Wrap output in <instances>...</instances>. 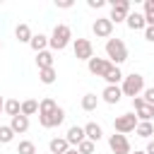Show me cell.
I'll return each mask as SVG.
<instances>
[{
    "label": "cell",
    "mask_w": 154,
    "mask_h": 154,
    "mask_svg": "<svg viewBox=\"0 0 154 154\" xmlns=\"http://www.w3.org/2000/svg\"><path fill=\"white\" fill-rule=\"evenodd\" d=\"M70 43H72V29L67 24H55L53 31H51V36H48L51 51H65Z\"/></svg>",
    "instance_id": "6da1fadb"
},
{
    "label": "cell",
    "mask_w": 154,
    "mask_h": 154,
    "mask_svg": "<svg viewBox=\"0 0 154 154\" xmlns=\"http://www.w3.org/2000/svg\"><path fill=\"white\" fill-rule=\"evenodd\" d=\"M106 60L116 67H120L128 60V46L123 38H108L106 41Z\"/></svg>",
    "instance_id": "7a4b0ae2"
},
{
    "label": "cell",
    "mask_w": 154,
    "mask_h": 154,
    "mask_svg": "<svg viewBox=\"0 0 154 154\" xmlns=\"http://www.w3.org/2000/svg\"><path fill=\"white\" fill-rule=\"evenodd\" d=\"M120 91H123V96H140L142 91H144V77L140 75V72H130V75H125L123 77V82H120Z\"/></svg>",
    "instance_id": "3957f363"
},
{
    "label": "cell",
    "mask_w": 154,
    "mask_h": 154,
    "mask_svg": "<svg viewBox=\"0 0 154 154\" xmlns=\"http://www.w3.org/2000/svg\"><path fill=\"white\" fill-rule=\"evenodd\" d=\"M137 116L135 113H123V116H116V120H113V130L118 132V135H130V132H135V128H137Z\"/></svg>",
    "instance_id": "277c9868"
},
{
    "label": "cell",
    "mask_w": 154,
    "mask_h": 154,
    "mask_svg": "<svg viewBox=\"0 0 154 154\" xmlns=\"http://www.w3.org/2000/svg\"><path fill=\"white\" fill-rule=\"evenodd\" d=\"M130 12H132V10H130V2H128V0H113V2H111V14H108V19H111L113 26H116L118 22H125Z\"/></svg>",
    "instance_id": "5b68a950"
},
{
    "label": "cell",
    "mask_w": 154,
    "mask_h": 154,
    "mask_svg": "<svg viewBox=\"0 0 154 154\" xmlns=\"http://www.w3.org/2000/svg\"><path fill=\"white\" fill-rule=\"evenodd\" d=\"M72 51L77 60H91L94 58V46L89 38H72Z\"/></svg>",
    "instance_id": "8992f818"
},
{
    "label": "cell",
    "mask_w": 154,
    "mask_h": 154,
    "mask_svg": "<svg viewBox=\"0 0 154 154\" xmlns=\"http://www.w3.org/2000/svg\"><path fill=\"white\" fill-rule=\"evenodd\" d=\"M132 108H135V116H137L140 123H152V118H154V106L144 103L142 96H135V99H132Z\"/></svg>",
    "instance_id": "52a82bcc"
},
{
    "label": "cell",
    "mask_w": 154,
    "mask_h": 154,
    "mask_svg": "<svg viewBox=\"0 0 154 154\" xmlns=\"http://www.w3.org/2000/svg\"><path fill=\"white\" fill-rule=\"evenodd\" d=\"M91 31H94V36L96 38H111L113 36V22L108 19V17H96L94 19V24H91Z\"/></svg>",
    "instance_id": "ba28073f"
},
{
    "label": "cell",
    "mask_w": 154,
    "mask_h": 154,
    "mask_svg": "<svg viewBox=\"0 0 154 154\" xmlns=\"http://www.w3.org/2000/svg\"><path fill=\"white\" fill-rule=\"evenodd\" d=\"M63 120H65V108H60V106H58L53 113H48V116H41V113H38V123H41V128H46V130L63 125Z\"/></svg>",
    "instance_id": "9c48e42d"
},
{
    "label": "cell",
    "mask_w": 154,
    "mask_h": 154,
    "mask_svg": "<svg viewBox=\"0 0 154 154\" xmlns=\"http://www.w3.org/2000/svg\"><path fill=\"white\" fill-rule=\"evenodd\" d=\"M108 147H111L113 154H130V152H132L128 135H118V132H113V135L108 137Z\"/></svg>",
    "instance_id": "30bf717a"
},
{
    "label": "cell",
    "mask_w": 154,
    "mask_h": 154,
    "mask_svg": "<svg viewBox=\"0 0 154 154\" xmlns=\"http://www.w3.org/2000/svg\"><path fill=\"white\" fill-rule=\"evenodd\" d=\"M87 67H89V72H91L94 77H103V75L111 70V63H108L106 58H91V60H87Z\"/></svg>",
    "instance_id": "8fae6325"
},
{
    "label": "cell",
    "mask_w": 154,
    "mask_h": 154,
    "mask_svg": "<svg viewBox=\"0 0 154 154\" xmlns=\"http://www.w3.org/2000/svg\"><path fill=\"white\" fill-rule=\"evenodd\" d=\"M101 99H103L106 103L116 106V103L123 99V91H120V87H118V84H106V87H103V91H101Z\"/></svg>",
    "instance_id": "7c38bea8"
},
{
    "label": "cell",
    "mask_w": 154,
    "mask_h": 154,
    "mask_svg": "<svg viewBox=\"0 0 154 154\" xmlns=\"http://www.w3.org/2000/svg\"><path fill=\"white\" fill-rule=\"evenodd\" d=\"M125 24H128V29H132V31H144V26H147L142 12H130L128 19H125Z\"/></svg>",
    "instance_id": "4fadbf2b"
},
{
    "label": "cell",
    "mask_w": 154,
    "mask_h": 154,
    "mask_svg": "<svg viewBox=\"0 0 154 154\" xmlns=\"http://www.w3.org/2000/svg\"><path fill=\"white\" fill-rule=\"evenodd\" d=\"M82 128H84V137H87L89 142H94V144H96V142L103 137L101 125H99V123H94V120H91V123H87V125H82Z\"/></svg>",
    "instance_id": "5bb4252c"
},
{
    "label": "cell",
    "mask_w": 154,
    "mask_h": 154,
    "mask_svg": "<svg viewBox=\"0 0 154 154\" xmlns=\"http://www.w3.org/2000/svg\"><path fill=\"white\" fill-rule=\"evenodd\" d=\"M65 140H67V144H70V147H72V144L77 147L82 140H87V137H84V128H82V125H72V128H67Z\"/></svg>",
    "instance_id": "9a60e30c"
},
{
    "label": "cell",
    "mask_w": 154,
    "mask_h": 154,
    "mask_svg": "<svg viewBox=\"0 0 154 154\" xmlns=\"http://www.w3.org/2000/svg\"><path fill=\"white\" fill-rule=\"evenodd\" d=\"M10 128H12V132H14V135H22V132H26V130H29V118L19 113V116L10 118Z\"/></svg>",
    "instance_id": "2e32d148"
},
{
    "label": "cell",
    "mask_w": 154,
    "mask_h": 154,
    "mask_svg": "<svg viewBox=\"0 0 154 154\" xmlns=\"http://www.w3.org/2000/svg\"><path fill=\"white\" fill-rule=\"evenodd\" d=\"M31 36H34V34H31V26H29V24H24V22H22V24H17V26H14V38H17L19 43H29V41H31Z\"/></svg>",
    "instance_id": "e0dca14e"
},
{
    "label": "cell",
    "mask_w": 154,
    "mask_h": 154,
    "mask_svg": "<svg viewBox=\"0 0 154 154\" xmlns=\"http://www.w3.org/2000/svg\"><path fill=\"white\" fill-rule=\"evenodd\" d=\"M29 46H31V51H34V53L48 51V36H46V34H34V36H31V41H29Z\"/></svg>",
    "instance_id": "ac0fdd59"
},
{
    "label": "cell",
    "mask_w": 154,
    "mask_h": 154,
    "mask_svg": "<svg viewBox=\"0 0 154 154\" xmlns=\"http://www.w3.org/2000/svg\"><path fill=\"white\" fill-rule=\"evenodd\" d=\"M53 51H41L36 53V67L38 70H46V67H53Z\"/></svg>",
    "instance_id": "d6986e66"
},
{
    "label": "cell",
    "mask_w": 154,
    "mask_h": 154,
    "mask_svg": "<svg viewBox=\"0 0 154 154\" xmlns=\"http://www.w3.org/2000/svg\"><path fill=\"white\" fill-rule=\"evenodd\" d=\"M79 106H82V111L91 113V111H96V106H99V96H96V94H91V91H87V94L82 96Z\"/></svg>",
    "instance_id": "ffe728a7"
},
{
    "label": "cell",
    "mask_w": 154,
    "mask_h": 154,
    "mask_svg": "<svg viewBox=\"0 0 154 154\" xmlns=\"http://www.w3.org/2000/svg\"><path fill=\"white\" fill-rule=\"evenodd\" d=\"M48 149H51V154H65V152L70 149V144H67L65 137H53V140L48 142Z\"/></svg>",
    "instance_id": "44dd1931"
},
{
    "label": "cell",
    "mask_w": 154,
    "mask_h": 154,
    "mask_svg": "<svg viewBox=\"0 0 154 154\" xmlns=\"http://www.w3.org/2000/svg\"><path fill=\"white\" fill-rule=\"evenodd\" d=\"M123 72H120V67H116V65H111V70L103 75V79H106V84H118L120 87V82H123Z\"/></svg>",
    "instance_id": "7402d4cb"
},
{
    "label": "cell",
    "mask_w": 154,
    "mask_h": 154,
    "mask_svg": "<svg viewBox=\"0 0 154 154\" xmlns=\"http://www.w3.org/2000/svg\"><path fill=\"white\" fill-rule=\"evenodd\" d=\"M55 108H58V101L51 99V96H46V99L38 101V113H41V116H48V113H53Z\"/></svg>",
    "instance_id": "603a6c76"
},
{
    "label": "cell",
    "mask_w": 154,
    "mask_h": 154,
    "mask_svg": "<svg viewBox=\"0 0 154 154\" xmlns=\"http://www.w3.org/2000/svg\"><path fill=\"white\" fill-rule=\"evenodd\" d=\"M135 135L142 137V140H152V135H154V125H152V123H137Z\"/></svg>",
    "instance_id": "cb8c5ba5"
},
{
    "label": "cell",
    "mask_w": 154,
    "mask_h": 154,
    "mask_svg": "<svg viewBox=\"0 0 154 154\" xmlns=\"http://www.w3.org/2000/svg\"><path fill=\"white\" fill-rule=\"evenodd\" d=\"M2 111H5V113H7L10 118H14V116H19V113H22V103H19L17 99H7V101H5V108H2Z\"/></svg>",
    "instance_id": "d4e9b609"
},
{
    "label": "cell",
    "mask_w": 154,
    "mask_h": 154,
    "mask_svg": "<svg viewBox=\"0 0 154 154\" xmlns=\"http://www.w3.org/2000/svg\"><path fill=\"white\" fill-rule=\"evenodd\" d=\"M38 113V101L36 99H26V101H22V116H36Z\"/></svg>",
    "instance_id": "484cf974"
},
{
    "label": "cell",
    "mask_w": 154,
    "mask_h": 154,
    "mask_svg": "<svg viewBox=\"0 0 154 154\" xmlns=\"http://www.w3.org/2000/svg\"><path fill=\"white\" fill-rule=\"evenodd\" d=\"M38 79H41L43 84H53V82L58 79V72H55V67H46V70H38Z\"/></svg>",
    "instance_id": "4316f807"
},
{
    "label": "cell",
    "mask_w": 154,
    "mask_h": 154,
    "mask_svg": "<svg viewBox=\"0 0 154 154\" xmlns=\"http://www.w3.org/2000/svg\"><path fill=\"white\" fill-rule=\"evenodd\" d=\"M144 22L147 26H154V0H144Z\"/></svg>",
    "instance_id": "83f0119b"
},
{
    "label": "cell",
    "mask_w": 154,
    "mask_h": 154,
    "mask_svg": "<svg viewBox=\"0 0 154 154\" xmlns=\"http://www.w3.org/2000/svg\"><path fill=\"white\" fill-rule=\"evenodd\" d=\"M17 154H36V144L31 140H22L17 144Z\"/></svg>",
    "instance_id": "f1b7e54d"
},
{
    "label": "cell",
    "mask_w": 154,
    "mask_h": 154,
    "mask_svg": "<svg viewBox=\"0 0 154 154\" xmlns=\"http://www.w3.org/2000/svg\"><path fill=\"white\" fill-rule=\"evenodd\" d=\"M14 140V132L10 125H0V144H10Z\"/></svg>",
    "instance_id": "f546056e"
},
{
    "label": "cell",
    "mask_w": 154,
    "mask_h": 154,
    "mask_svg": "<svg viewBox=\"0 0 154 154\" xmlns=\"http://www.w3.org/2000/svg\"><path fill=\"white\" fill-rule=\"evenodd\" d=\"M75 149H77L79 154H94L96 144H94V142H89V140H82V142H79V144L75 147Z\"/></svg>",
    "instance_id": "4dcf8cb0"
},
{
    "label": "cell",
    "mask_w": 154,
    "mask_h": 154,
    "mask_svg": "<svg viewBox=\"0 0 154 154\" xmlns=\"http://www.w3.org/2000/svg\"><path fill=\"white\" fill-rule=\"evenodd\" d=\"M140 96L144 99V103H149V106H154V87H144V91H142Z\"/></svg>",
    "instance_id": "1f68e13d"
},
{
    "label": "cell",
    "mask_w": 154,
    "mask_h": 154,
    "mask_svg": "<svg viewBox=\"0 0 154 154\" xmlns=\"http://www.w3.org/2000/svg\"><path fill=\"white\" fill-rule=\"evenodd\" d=\"M72 5H75L72 0H55V7H58V10H70Z\"/></svg>",
    "instance_id": "d6a6232c"
},
{
    "label": "cell",
    "mask_w": 154,
    "mask_h": 154,
    "mask_svg": "<svg viewBox=\"0 0 154 154\" xmlns=\"http://www.w3.org/2000/svg\"><path fill=\"white\" fill-rule=\"evenodd\" d=\"M106 2L103 0H87V7H91V10H101Z\"/></svg>",
    "instance_id": "836d02e7"
},
{
    "label": "cell",
    "mask_w": 154,
    "mask_h": 154,
    "mask_svg": "<svg viewBox=\"0 0 154 154\" xmlns=\"http://www.w3.org/2000/svg\"><path fill=\"white\" fill-rule=\"evenodd\" d=\"M144 38L149 43H154V26H144Z\"/></svg>",
    "instance_id": "e575fe53"
},
{
    "label": "cell",
    "mask_w": 154,
    "mask_h": 154,
    "mask_svg": "<svg viewBox=\"0 0 154 154\" xmlns=\"http://www.w3.org/2000/svg\"><path fill=\"white\" fill-rule=\"evenodd\" d=\"M144 154H154V140H147V147H144Z\"/></svg>",
    "instance_id": "d590c367"
},
{
    "label": "cell",
    "mask_w": 154,
    "mask_h": 154,
    "mask_svg": "<svg viewBox=\"0 0 154 154\" xmlns=\"http://www.w3.org/2000/svg\"><path fill=\"white\" fill-rule=\"evenodd\" d=\"M65 154H79V152H77V149H75V147H70V149H67V152H65Z\"/></svg>",
    "instance_id": "8d00e7d4"
},
{
    "label": "cell",
    "mask_w": 154,
    "mask_h": 154,
    "mask_svg": "<svg viewBox=\"0 0 154 154\" xmlns=\"http://www.w3.org/2000/svg\"><path fill=\"white\" fill-rule=\"evenodd\" d=\"M2 108H5V99L0 96V113H2Z\"/></svg>",
    "instance_id": "74e56055"
},
{
    "label": "cell",
    "mask_w": 154,
    "mask_h": 154,
    "mask_svg": "<svg viewBox=\"0 0 154 154\" xmlns=\"http://www.w3.org/2000/svg\"><path fill=\"white\" fill-rule=\"evenodd\" d=\"M130 154H144V149H135V152H130Z\"/></svg>",
    "instance_id": "f35d334b"
},
{
    "label": "cell",
    "mask_w": 154,
    "mask_h": 154,
    "mask_svg": "<svg viewBox=\"0 0 154 154\" xmlns=\"http://www.w3.org/2000/svg\"><path fill=\"white\" fill-rule=\"evenodd\" d=\"M0 51H2V41H0Z\"/></svg>",
    "instance_id": "ab89813d"
},
{
    "label": "cell",
    "mask_w": 154,
    "mask_h": 154,
    "mask_svg": "<svg viewBox=\"0 0 154 154\" xmlns=\"http://www.w3.org/2000/svg\"><path fill=\"white\" fill-rule=\"evenodd\" d=\"M0 5H2V0H0Z\"/></svg>",
    "instance_id": "60d3db41"
}]
</instances>
